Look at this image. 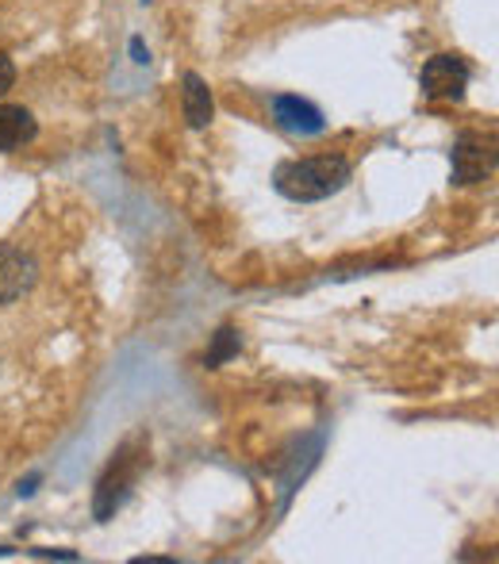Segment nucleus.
I'll list each match as a JSON object with an SVG mask.
<instances>
[{"label":"nucleus","mask_w":499,"mask_h":564,"mask_svg":"<svg viewBox=\"0 0 499 564\" xmlns=\"http://www.w3.org/2000/svg\"><path fill=\"white\" fill-rule=\"evenodd\" d=\"M142 465H147V446H142V438L123 442L120 453L112 457V465H108L105 476L97 480V496H93V514H97V522H108L127 503Z\"/></svg>","instance_id":"2"},{"label":"nucleus","mask_w":499,"mask_h":564,"mask_svg":"<svg viewBox=\"0 0 499 564\" xmlns=\"http://www.w3.org/2000/svg\"><path fill=\"white\" fill-rule=\"evenodd\" d=\"M492 147H488L480 134H462L454 147V181L457 185H477L492 173Z\"/></svg>","instance_id":"4"},{"label":"nucleus","mask_w":499,"mask_h":564,"mask_svg":"<svg viewBox=\"0 0 499 564\" xmlns=\"http://www.w3.org/2000/svg\"><path fill=\"white\" fill-rule=\"evenodd\" d=\"M12 85H15V66H12V58H8V54H0V97H4Z\"/></svg>","instance_id":"10"},{"label":"nucleus","mask_w":499,"mask_h":564,"mask_svg":"<svg viewBox=\"0 0 499 564\" xmlns=\"http://www.w3.org/2000/svg\"><path fill=\"white\" fill-rule=\"evenodd\" d=\"M185 89H181V105H185V119L193 131H204L216 116V105H211V89L200 74H185Z\"/></svg>","instance_id":"7"},{"label":"nucleus","mask_w":499,"mask_h":564,"mask_svg":"<svg viewBox=\"0 0 499 564\" xmlns=\"http://www.w3.org/2000/svg\"><path fill=\"white\" fill-rule=\"evenodd\" d=\"M354 170L343 154H315V158H296V162L276 165L273 185L281 196L296 204H315L327 200V196L343 193L350 185Z\"/></svg>","instance_id":"1"},{"label":"nucleus","mask_w":499,"mask_h":564,"mask_svg":"<svg viewBox=\"0 0 499 564\" xmlns=\"http://www.w3.org/2000/svg\"><path fill=\"white\" fill-rule=\"evenodd\" d=\"M39 134V123L28 108L0 105V150H20Z\"/></svg>","instance_id":"8"},{"label":"nucleus","mask_w":499,"mask_h":564,"mask_svg":"<svg viewBox=\"0 0 499 564\" xmlns=\"http://www.w3.org/2000/svg\"><path fill=\"white\" fill-rule=\"evenodd\" d=\"M35 284V261L20 250H0V304H12Z\"/></svg>","instance_id":"5"},{"label":"nucleus","mask_w":499,"mask_h":564,"mask_svg":"<svg viewBox=\"0 0 499 564\" xmlns=\"http://www.w3.org/2000/svg\"><path fill=\"white\" fill-rule=\"evenodd\" d=\"M131 54H134V62H139V66H147V62H150V54L142 51V39H131Z\"/></svg>","instance_id":"11"},{"label":"nucleus","mask_w":499,"mask_h":564,"mask_svg":"<svg viewBox=\"0 0 499 564\" xmlns=\"http://www.w3.org/2000/svg\"><path fill=\"white\" fill-rule=\"evenodd\" d=\"M231 354H239V335H235L231 327H224V330L216 335V349L208 354V365H224Z\"/></svg>","instance_id":"9"},{"label":"nucleus","mask_w":499,"mask_h":564,"mask_svg":"<svg viewBox=\"0 0 499 564\" xmlns=\"http://www.w3.org/2000/svg\"><path fill=\"white\" fill-rule=\"evenodd\" d=\"M423 97L431 100H462L465 85H469V66H465L462 54H434L423 66Z\"/></svg>","instance_id":"3"},{"label":"nucleus","mask_w":499,"mask_h":564,"mask_svg":"<svg viewBox=\"0 0 499 564\" xmlns=\"http://www.w3.org/2000/svg\"><path fill=\"white\" fill-rule=\"evenodd\" d=\"M273 119L284 127V131H296V134H319L327 127L319 108L312 100H300V97H276L273 100Z\"/></svg>","instance_id":"6"}]
</instances>
